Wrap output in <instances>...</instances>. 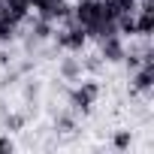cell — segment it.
<instances>
[{
	"mask_svg": "<svg viewBox=\"0 0 154 154\" xmlns=\"http://www.w3.org/2000/svg\"><path fill=\"white\" fill-rule=\"evenodd\" d=\"M100 42V57H103V63H118V60H124V36H118V33H112V36H103V39H97Z\"/></svg>",
	"mask_w": 154,
	"mask_h": 154,
	"instance_id": "2",
	"label": "cell"
},
{
	"mask_svg": "<svg viewBox=\"0 0 154 154\" xmlns=\"http://www.w3.org/2000/svg\"><path fill=\"white\" fill-rule=\"evenodd\" d=\"M6 63H9V54H6L3 48H0V66H6Z\"/></svg>",
	"mask_w": 154,
	"mask_h": 154,
	"instance_id": "7",
	"label": "cell"
},
{
	"mask_svg": "<svg viewBox=\"0 0 154 154\" xmlns=\"http://www.w3.org/2000/svg\"><path fill=\"white\" fill-rule=\"evenodd\" d=\"M15 151V142L9 136H0V154H12Z\"/></svg>",
	"mask_w": 154,
	"mask_h": 154,
	"instance_id": "6",
	"label": "cell"
},
{
	"mask_svg": "<svg viewBox=\"0 0 154 154\" xmlns=\"http://www.w3.org/2000/svg\"><path fill=\"white\" fill-rule=\"evenodd\" d=\"M130 142H133V133H130V130H118V133L112 136L115 151H127V148H130Z\"/></svg>",
	"mask_w": 154,
	"mask_h": 154,
	"instance_id": "4",
	"label": "cell"
},
{
	"mask_svg": "<svg viewBox=\"0 0 154 154\" xmlns=\"http://www.w3.org/2000/svg\"><path fill=\"white\" fill-rule=\"evenodd\" d=\"M82 72H85L82 57H63V60H60V75H63L66 82H79Z\"/></svg>",
	"mask_w": 154,
	"mask_h": 154,
	"instance_id": "3",
	"label": "cell"
},
{
	"mask_svg": "<svg viewBox=\"0 0 154 154\" xmlns=\"http://www.w3.org/2000/svg\"><path fill=\"white\" fill-rule=\"evenodd\" d=\"M100 91H103V88L97 85V79H79V85L69 91V106H72V112L88 115V112L94 109V103L100 100Z\"/></svg>",
	"mask_w": 154,
	"mask_h": 154,
	"instance_id": "1",
	"label": "cell"
},
{
	"mask_svg": "<svg viewBox=\"0 0 154 154\" xmlns=\"http://www.w3.org/2000/svg\"><path fill=\"white\" fill-rule=\"evenodd\" d=\"M3 127H6V133H9V130H21V127H24V115H15V112H12V115H6Z\"/></svg>",
	"mask_w": 154,
	"mask_h": 154,
	"instance_id": "5",
	"label": "cell"
}]
</instances>
